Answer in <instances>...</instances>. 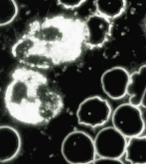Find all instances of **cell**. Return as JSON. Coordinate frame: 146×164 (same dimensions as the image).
Returning a JSON list of instances; mask_svg holds the SVG:
<instances>
[{"label":"cell","mask_w":146,"mask_h":164,"mask_svg":"<svg viewBox=\"0 0 146 164\" xmlns=\"http://www.w3.org/2000/svg\"><path fill=\"white\" fill-rule=\"evenodd\" d=\"M62 16L48 18L31 23L27 33L45 56L54 61L70 60L74 53L70 46V29Z\"/></svg>","instance_id":"6da1fadb"},{"label":"cell","mask_w":146,"mask_h":164,"mask_svg":"<svg viewBox=\"0 0 146 164\" xmlns=\"http://www.w3.org/2000/svg\"><path fill=\"white\" fill-rule=\"evenodd\" d=\"M61 151L64 159L72 164L93 163L96 154L94 140L86 133L79 130L72 131L65 137Z\"/></svg>","instance_id":"7a4b0ae2"},{"label":"cell","mask_w":146,"mask_h":164,"mask_svg":"<svg viewBox=\"0 0 146 164\" xmlns=\"http://www.w3.org/2000/svg\"><path fill=\"white\" fill-rule=\"evenodd\" d=\"M111 114V108L108 102L98 96L90 97L84 100L76 112L78 123L92 127L104 124Z\"/></svg>","instance_id":"3957f363"},{"label":"cell","mask_w":146,"mask_h":164,"mask_svg":"<svg viewBox=\"0 0 146 164\" xmlns=\"http://www.w3.org/2000/svg\"><path fill=\"white\" fill-rule=\"evenodd\" d=\"M137 107L130 103L123 104L118 106L112 114L113 127L126 137L138 136L144 130L142 114Z\"/></svg>","instance_id":"277c9868"},{"label":"cell","mask_w":146,"mask_h":164,"mask_svg":"<svg viewBox=\"0 0 146 164\" xmlns=\"http://www.w3.org/2000/svg\"><path fill=\"white\" fill-rule=\"evenodd\" d=\"M126 138L113 127L102 129L94 140L96 154L100 157L119 159L125 152Z\"/></svg>","instance_id":"5b68a950"},{"label":"cell","mask_w":146,"mask_h":164,"mask_svg":"<svg viewBox=\"0 0 146 164\" xmlns=\"http://www.w3.org/2000/svg\"><path fill=\"white\" fill-rule=\"evenodd\" d=\"M130 76L124 68L115 67L106 71L100 79L102 88L105 94L114 100L120 99L127 93Z\"/></svg>","instance_id":"8992f818"},{"label":"cell","mask_w":146,"mask_h":164,"mask_svg":"<svg viewBox=\"0 0 146 164\" xmlns=\"http://www.w3.org/2000/svg\"><path fill=\"white\" fill-rule=\"evenodd\" d=\"M21 146L20 135L14 128L8 126L0 128V161L5 163L14 159Z\"/></svg>","instance_id":"52a82bcc"},{"label":"cell","mask_w":146,"mask_h":164,"mask_svg":"<svg viewBox=\"0 0 146 164\" xmlns=\"http://www.w3.org/2000/svg\"><path fill=\"white\" fill-rule=\"evenodd\" d=\"M146 91V65L141 66L137 72L132 73L127 93L130 96L129 103L136 106L141 104Z\"/></svg>","instance_id":"ba28073f"},{"label":"cell","mask_w":146,"mask_h":164,"mask_svg":"<svg viewBox=\"0 0 146 164\" xmlns=\"http://www.w3.org/2000/svg\"><path fill=\"white\" fill-rule=\"evenodd\" d=\"M125 153L126 160L131 164H146V136L130 138Z\"/></svg>","instance_id":"9c48e42d"},{"label":"cell","mask_w":146,"mask_h":164,"mask_svg":"<svg viewBox=\"0 0 146 164\" xmlns=\"http://www.w3.org/2000/svg\"><path fill=\"white\" fill-rule=\"evenodd\" d=\"M128 3L125 0H101L97 3L99 11L110 17L116 18L121 16L126 11Z\"/></svg>","instance_id":"30bf717a"},{"label":"cell","mask_w":146,"mask_h":164,"mask_svg":"<svg viewBox=\"0 0 146 164\" xmlns=\"http://www.w3.org/2000/svg\"><path fill=\"white\" fill-rule=\"evenodd\" d=\"M89 41L92 44L102 42L107 30V25L104 20L98 17L90 19L87 24Z\"/></svg>","instance_id":"8fae6325"},{"label":"cell","mask_w":146,"mask_h":164,"mask_svg":"<svg viewBox=\"0 0 146 164\" xmlns=\"http://www.w3.org/2000/svg\"><path fill=\"white\" fill-rule=\"evenodd\" d=\"M17 5L14 1H0V25L4 26L11 22L17 16Z\"/></svg>","instance_id":"7c38bea8"},{"label":"cell","mask_w":146,"mask_h":164,"mask_svg":"<svg viewBox=\"0 0 146 164\" xmlns=\"http://www.w3.org/2000/svg\"><path fill=\"white\" fill-rule=\"evenodd\" d=\"M94 163H119L122 164V161L119 159H113L108 157H100L95 159L93 162Z\"/></svg>","instance_id":"4fadbf2b"},{"label":"cell","mask_w":146,"mask_h":164,"mask_svg":"<svg viewBox=\"0 0 146 164\" xmlns=\"http://www.w3.org/2000/svg\"><path fill=\"white\" fill-rule=\"evenodd\" d=\"M81 1L77 0H67L60 1L58 2L62 6L67 8L76 7L78 5L81 4Z\"/></svg>","instance_id":"5bb4252c"},{"label":"cell","mask_w":146,"mask_h":164,"mask_svg":"<svg viewBox=\"0 0 146 164\" xmlns=\"http://www.w3.org/2000/svg\"><path fill=\"white\" fill-rule=\"evenodd\" d=\"M141 104L146 108V91L143 98Z\"/></svg>","instance_id":"9a60e30c"},{"label":"cell","mask_w":146,"mask_h":164,"mask_svg":"<svg viewBox=\"0 0 146 164\" xmlns=\"http://www.w3.org/2000/svg\"><path fill=\"white\" fill-rule=\"evenodd\" d=\"M144 23H145V28L146 29V16H145V18Z\"/></svg>","instance_id":"2e32d148"}]
</instances>
